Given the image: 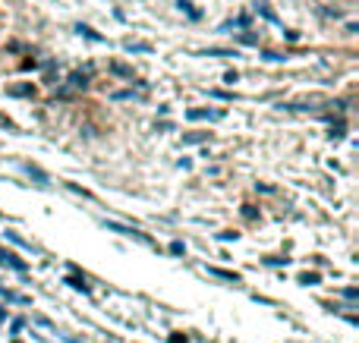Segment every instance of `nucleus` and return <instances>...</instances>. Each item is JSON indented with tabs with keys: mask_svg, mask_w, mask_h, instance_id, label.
Here are the masks:
<instances>
[]
</instances>
